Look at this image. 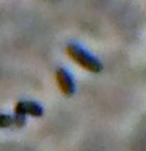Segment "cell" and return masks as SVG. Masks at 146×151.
<instances>
[{"instance_id":"2","label":"cell","mask_w":146,"mask_h":151,"mask_svg":"<svg viewBox=\"0 0 146 151\" xmlns=\"http://www.w3.org/2000/svg\"><path fill=\"white\" fill-rule=\"evenodd\" d=\"M56 81H57V85L59 87L61 92L65 96H72L75 93L74 80H73L71 73L66 69H64V68L57 69V71H56Z\"/></svg>"},{"instance_id":"4","label":"cell","mask_w":146,"mask_h":151,"mask_svg":"<svg viewBox=\"0 0 146 151\" xmlns=\"http://www.w3.org/2000/svg\"><path fill=\"white\" fill-rule=\"evenodd\" d=\"M15 126V117L9 114H0V128H9Z\"/></svg>"},{"instance_id":"1","label":"cell","mask_w":146,"mask_h":151,"mask_svg":"<svg viewBox=\"0 0 146 151\" xmlns=\"http://www.w3.org/2000/svg\"><path fill=\"white\" fill-rule=\"evenodd\" d=\"M66 53L71 57V60L74 61L78 65L83 68L84 70L92 72V73H98L102 71L103 65L99 61L95 56H92L90 53H88L84 48L77 44H70L66 47Z\"/></svg>"},{"instance_id":"3","label":"cell","mask_w":146,"mask_h":151,"mask_svg":"<svg viewBox=\"0 0 146 151\" xmlns=\"http://www.w3.org/2000/svg\"><path fill=\"white\" fill-rule=\"evenodd\" d=\"M42 113V106L33 101H19L15 105V116L18 117H25L27 114L32 117H41Z\"/></svg>"}]
</instances>
